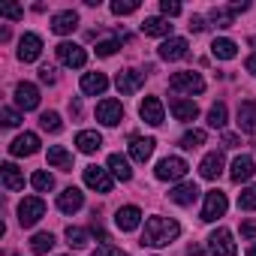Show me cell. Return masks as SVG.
Returning a JSON list of instances; mask_svg holds the SVG:
<instances>
[{
    "label": "cell",
    "mask_w": 256,
    "mask_h": 256,
    "mask_svg": "<svg viewBox=\"0 0 256 256\" xmlns=\"http://www.w3.org/2000/svg\"><path fill=\"white\" fill-rule=\"evenodd\" d=\"M4 187L10 190V193H18V190H24V175H22V169L16 166V163H4Z\"/></svg>",
    "instance_id": "23"
},
{
    "label": "cell",
    "mask_w": 256,
    "mask_h": 256,
    "mask_svg": "<svg viewBox=\"0 0 256 256\" xmlns=\"http://www.w3.org/2000/svg\"><path fill=\"white\" fill-rule=\"evenodd\" d=\"M208 126H214V130H223L226 126V106L223 102H214L211 112H208Z\"/></svg>",
    "instance_id": "34"
},
{
    "label": "cell",
    "mask_w": 256,
    "mask_h": 256,
    "mask_svg": "<svg viewBox=\"0 0 256 256\" xmlns=\"http://www.w3.org/2000/svg\"><path fill=\"white\" fill-rule=\"evenodd\" d=\"M208 250H211V256H235V253H238V247H235L229 229H214V232L208 235Z\"/></svg>",
    "instance_id": "3"
},
{
    "label": "cell",
    "mask_w": 256,
    "mask_h": 256,
    "mask_svg": "<svg viewBox=\"0 0 256 256\" xmlns=\"http://www.w3.org/2000/svg\"><path fill=\"white\" fill-rule=\"evenodd\" d=\"M136 10H139L136 0H130V4H120V0H114V4H112V12H114V16H133Z\"/></svg>",
    "instance_id": "41"
},
{
    "label": "cell",
    "mask_w": 256,
    "mask_h": 256,
    "mask_svg": "<svg viewBox=\"0 0 256 256\" xmlns=\"http://www.w3.org/2000/svg\"><path fill=\"white\" fill-rule=\"evenodd\" d=\"M247 256H256V244H253V247H250V250H247Z\"/></svg>",
    "instance_id": "51"
},
{
    "label": "cell",
    "mask_w": 256,
    "mask_h": 256,
    "mask_svg": "<svg viewBox=\"0 0 256 256\" xmlns=\"http://www.w3.org/2000/svg\"><path fill=\"white\" fill-rule=\"evenodd\" d=\"M30 184H34V190H40V193H48V190L54 187V178H52L48 172H34V175H30Z\"/></svg>",
    "instance_id": "35"
},
{
    "label": "cell",
    "mask_w": 256,
    "mask_h": 256,
    "mask_svg": "<svg viewBox=\"0 0 256 256\" xmlns=\"http://www.w3.org/2000/svg\"><path fill=\"white\" fill-rule=\"evenodd\" d=\"M0 16H4V18H12V22H18V18H24V10H22V6H4V10H0Z\"/></svg>",
    "instance_id": "44"
},
{
    "label": "cell",
    "mask_w": 256,
    "mask_h": 256,
    "mask_svg": "<svg viewBox=\"0 0 256 256\" xmlns=\"http://www.w3.org/2000/svg\"><path fill=\"white\" fill-rule=\"evenodd\" d=\"M247 70H250V72L256 76V58H250V60H247Z\"/></svg>",
    "instance_id": "50"
},
{
    "label": "cell",
    "mask_w": 256,
    "mask_h": 256,
    "mask_svg": "<svg viewBox=\"0 0 256 256\" xmlns=\"http://www.w3.org/2000/svg\"><path fill=\"white\" fill-rule=\"evenodd\" d=\"M181 226L172 220V217H151L145 223V232H142V244L145 247H166L178 238Z\"/></svg>",
    "instance_id": "1"
},
{
    "label": "cell",
    "mask_w": 256,
    "mask_h": 256,
    "mask_svg": "<svg viewBox=\"0 0 256 256\" xmlns=\"http://www.w3.org/2000/svg\"><path fill=\"white\" fill-rule=\"evenodd\" d=\"M139 223H142V211H139L136 205H124V208H118L114 226H118L120 232H133V229H139Z\"/></svg>",
    "instance_id": "9"
},
{
    "label": "cell",
    "mask_w": 256,
    "mask_h": 256,
    "mask_svg": "<svg viewBox=\"0 0 256 256\" xmlns=\"http://www.w3.org/2000/svg\"><path fill=\"white\" fill-rule=\"evenodd\" d=\"M139 114H142V120H145V124L160 126V124H163V102H160L157 96H145V100H142V106H139Z\"/></svg>",
    "instance_id": "15"
},
{
    "label": "cell",
    "mask_w": 256,
    "mask_h": 256,
    "mask_svg": "<svg viewBox=\"0 0 256 256\" xmlns=\"http://www.w3.org/2000/svg\"><path fill=\"white\" fill-rule=\"evenodd\" d=\"M40 126H42L46 133H60V130H64L58 112H42V114H40Z\"/></svg>",
    "instance_id": "33"
},
{
    "label": "cell",
    "mask_w": 256,
    "mask_h": 256,
    "mask_svg": "<svg viewBox=\"0 0 256 256\" xmlns=\"http://www.w3.org/2000/svg\"><path fill=\"white\" fill-rule=\"evenodd\" d=\"M66 244L76 247V250H82V247L88 244V232L78 229V226H70V229H66Z\"/></svg>",
    "instance_id": "36"
},
{
    "label": "cell",
    "mask_w": 256,
    "mask_h": 256,
    "mask_svg": "<svg viewBox=\"0 0 256 256\" xmlns=\"http://www.w3.org/2000/svg\"><path fill=\"white\" fill-rule=\"evenodd\" d=\"M250 46H256V36H250Z\"/></svg>",
    "instance_id": "52"
},
{
    "label": "cell",
    "mask_w": 256,
    "mask_h": 256,
    "mask_svg": "<svg viewBox=\"0 0 256 256\" xmlns=\"http://www.w3.org/2000/svg\"><path fill=\"white\" fill-rule=\"evenodd\" d=\"M118 48H120V40H102V42H96V54L100 58H112Z\"/></svg>",
    "instance_id": "40"
},
{
    "label": "cell",
    "mask_w": 256,
    "mask_h": 256,
    "mask_svg": "<svg viewBox=\"0 0 256 256\" xmlns=\"http://www.w3.org/2000/svg\"><path fill=\"white\" fill-rule=\"evenodd\" d=\"M160 12H163L166 18H172V16H178V12H181V6L175 4V0H163V4H160Z\"/></svg>",
    "instance_id": "43"
},
{
    "label": "cell",
    "mask_w": 256,
    "mask_h": 256,
    "mask_svg": "<svg viewBox=\"0 0 256 256\" xmlns=\"http://www.w3.org/2000/svg\"><path fill=\"white\" fill-rule=\"evenodd\" d=\"M172 114L178 118V120H184V124H190V120H196L199 118V106L193 102V100H172Z\"/></svg>",
    "instance_id": "24"
},
{
    "label": "cell",
    "mask_w": 256,
    "mask_h": 256,
    "mask_svg": "<svg viewBox=\"0 0 256 256\" xmlns=\"http://www.w3.org/2000/svg\"><path fill=\"white\" fill-rule=\"evenodd\" d=\"M108 172H112L118 181H130V178H133L130 163H126V157H120V154H112V157H108Z\"/></svg>",
    "instance_id": "29"
},
{
    "label": "cell",
    "mask_w": 256,
    "mask_h": 256,
    "mask_svg": "<svg viewBox=\"0 0 256 256\" xmlns=\"http://www.w3.org/2000/svg\"><path fill=\"white\" fill-rule=\"evenodd\" d=\"M0 118H4V124H6V126H18V124H22V114H18V112H12V108H4V112H0Z\"/></svg>",
    "instance_id": "42"
},
{
    "label": "cell",
    "mask_w": 256,
    "mask_h": 256,
    "mask_svg": "<svg viewBox=\"0 0 256 256\" xmlns=\"http://www.w3.org/2000/svg\"><path fill=\"white\" fill-rule=\"evenodd\" d=\"M187 40H181V36H172V40H166L163 46H160V58L163 60H181L184 54H187Z\"/></svg>",
    "instance_id": "22"
},
{
    "label": "cell",
    "mask_w": 256,
    "mask_h": 256,
    "mask_svg": "<svg viewBox=\"0 0 256 256\" xmlns=\"http://www.w3.org/2000/svg\"><path fill=\"white\" fill-rule=\"evenodd\" d=\"M78 28V12H72V10H64V12H58L54 18H52V30L54 34H72Z\"/></svg>",
    "instance_id": "21"
},
{
    "label": "cell",
    "mask_w": 256,
    "mask_h": 256,
    "mask_svg": "<svg viewBox=\"0 0 256 256\" xmlns=\"http://www.w3.org/2000/svg\"><path fill=\"white\" fill-rule=\"evenodd\" d=\"M211 54H214L217 60H232V58L238 54V46H235L232 40H214V42H211Z\"/></svg>",
    "instance_id": "31"
},
{
    "label": "cell",
    "mask_w": 256,
    "mask_h": 256,
    "mask_svg": "<svg viewBox=\"0 0 256 256\" xmlns=\"http://www.w3.org/2000/svg\"><path fill=\"white\" fill-rule=\"evenodd\" d=\"M40 54H42V40H40L36 34H24V36L18 40V60L34 64Z\"/></svg>",
    "instance_id": "10"
},
{
    "label": "cell",
    "mask_w": 256,
    "mask_h": 256,
    "mask_svg": "<svg viewBox=\"0 0 256 256\" xmlns=\"http://www.w3.org/2000/svg\"><path fill=\"white\" fill-rule=\"evenodd\" d=\"M241 235H244V238H253V235H256V226H253V223H244V226H241Z\"/></svg>",
    "instance_id": "48"
},
{
    "label": "cell",
    "mask_w": 256,
    "mask_h": 256,
    "mask_svg": "<svg viewBox=\"0 0 256 256\" xmlns=\"http://www.w3.org/2000/svg\"><path fill=\"white\" fill-rule=\"evenodd\" d=\"M54 52H58V60L66 64V66H76V70H78V66L88 64V52H84L82 46H76V42H60Z\"/></svg>",
    "instance_id": "7"
},
{
    "label": "cell",
    "mask_w": 256,
    "mask_h": 256,
    "mask_svg": "<svg viewBox=\"0 0 256 256\" xmlns=\"http://www.w3.org/2000/svg\"><path fill=\"white\" fill-rule=\"evenodd\" d=\"M169 199L175 202V205H193L196 199H199V187L190 181V184H178L172 193H169Z\"/></svg>",
    "instance_id": "27"
},
{
    "label": "cell",
    "mask_w": 256,
    "mask_h": 256,
    "mask_svg": "<svg viewBox=\"0 0 256 256\" xmlns=\"http://www.w3.org/2000/svg\"><path fill=\"white\" fill-rule=\"evenodd\" d=\"M154 139L151 136H133L130 139V157L136 160V163H145V160H151V154H154Z\"/></svg>",
    "instance_id": "17"
},
{
    "label": "cell",
    "mask_w": 256,
    "mask_h": 256,
    "mask_svg": "<svg viewBox=\"0 0 256 256\" xmlns=\"http://www.w3.org/2000/svg\"><path fill=\"white\" fill-rule=\"evenodd\" d=\"M232 10H211V22L217 24V28H232Z\"/></svg>",
    "instance_id": "39"
},
{
    "label": "cell",
    "mask_w": 256,
    "mask_h": 256,
    "mask_svg": "<svg viewBox=\"0 0 256 256\" xmlns=\"http://www.w3.org/2000/svg\"><path fill=\"white\" fill-rule=\"evenodd\" d=\"M256 172V166H253V160L247 157V154H241V157H235L232 160V172H229V178L235 181V184H244V181H250V175Z\"/></svg>",
    "instance_id": "20"
},
{
    "label": "cell",
    "mask_w": 256,
    "mask_h": 256,
    "mask_svg": "<svg viewBox=\"0 0 256 256\" xmlns=\"http://www.w3.org/2000/svg\"><path fill=\"white\" fill-rule=\"evenodd\" d=\"M169 88L178 90V94H202L205 90V78L193 70H184V72H175L169 78Z\"/></svg>",
    "instance_id": "2"
},
{
    "label": "cell",
    "mask_w": 256,
    "mask_h": 256,
    "mask_svg": "<svg viewBox=\"0 0 256 256\" xmlns=\"http://www.w3.org/2000/svg\"><path fill=\"white\" fill-rule=\"evenodd\" d=\"M238 208H241V211H256V187H247V190L238 196Z\"/></svg>",
    "instance_id": "38"
},
{
    "label": "cell",
    "mask_w": 256,
    "mask_h": 256,
    "mask_svg": "<svg viewBox=\"0 0 256 256\" xmlns=\"http://www.w3.org/2000/svg\"><path fill=\"white\" fill-rule=\"evenodd\" d=\"M238 130L256 136V102L253 100H244L238 106Z\"/></svg>",
    "instance_id": "16"
},
{
    "label": "cell",
    "mask_w": 256,
    "mask_h": 256,
    "mask_svg": "<svg viewBox=\"0 0 256 256\" xmlns=\"http://www.w3.org/2000/svg\"><path fill=\"white\" fill-rule=\"evenodd\" d=\"M48 166L70 172V169H72V154H70L64 145H52V148H48Z\"/></svg>",
    "instance_id": "28"
},
{
    "label": "cell",
    "mask_w": 256,
    "mask_h": 256,
    "mask_svg": "<svg viewBox=\"0 0 256 256\" xmlns=\"http://www.w3.org/2000/svg\"><path fill=\"white\" fill-rule=\"evenodd\" d=\"M84 184L96 193H112V175L102 166H88L84 169Z\"/></svg>",
    "instance_id": "8"
},
{
    "label": "cell",
    "mask_w": 256,
    "mask_h": 256,
    "mask_svg": "<svg viewBox=\"0 0 256 256\" xmlns=\"http://www.w3.org/2000/svg\"><path fill=\"white\" fill-rule=\"evenodd\" d=\"M226 208H229L226 193L211 190V193L205 196V205H202V220H205V223H214L217 217H223V214H226Z\"/></svg>",
    "instance_id": "4"
},
{
    "label": "cell",
    "mask_w": 256,
    "mask_h": 256,
    "mask_svg": "<svg viewBox=\"0 0 256 256\" xmlns=\"http://www.w3.org/2000/svg\"><path fill=\"white\" fill-rule=\"evenodd\" d=\"M190 30H193V34H202V30H205V18H202V16H193V18H190Z\"/></svg>",
    "instance_id": "46"
},
{
    "label": "cell",
    "mask_w": 256,
    "mask_h": 256,
    "mask_svg": "<svg viewBox=\"0 0 256 256\" xmlns=\"http://www.w3.org/2000/svg\"><path fill=\"white\" fill-rule=\"evenodd\" d=\"M118 256H126V253H118Z\"/></svg>",
    "instance_id": "53"
},
{
    "label": "cell",
    "mask_w": 256,
    "mask_h": 256,
    "mask_svg": "<svg viewBox=\"0 0 256 256\" xmlns=\"http://www.w3.org/2000/svg\"><path fill=\"white\" fill-rule=\"evenodd\" d=\"M76 145H78L82 154H94V151L102 148V136H100L96 130H82V133L76 136Z\"/></svg>",
    "instance_id": "26"
},
{
    "label": "cell",
    "mask_w": 256,
    "mask_h": 256,
    "mask_svg": "<svg viewBox=\"0 0 256 256\" xmlns=\"http://www.w3.org/2000/svg\"><path fill=\"white\" fill-rule=\"evenodd\" d=\"M54 78H58V76H54V70H52V66H42V70H40V82L54 84Z\"/></svg>",
    "instance_id": "45"
},
{
    "label": "cell",
    "mask_w": 256,
    "mask_h": 256,
    "mask_svg": "<svg viewBox=\"0 0 256 256\" xmlns=\"http://www.w3.org/2000/svg\"><path fill=\"white\" fill-rule=\"evenodd\" d=\"M108 88V78L102 76V72H84L82 76V90L88 94V96H96V94H102Z\"/></svg>",
    "instance_id": "25"
},
{
    "label": "cell",
    "mask_w": 256,
    "mask_h": 256,
    "mask_svg": "<svg viewBox=\"0 0 256 256\" xmlns=\"http://www.w3.org/2000/svg\"><path fill=\"white\" fill-rule=\"evenodd\" d=\"M16 106L24 108V112L36 108V106H40V90H36V84H30V82L16 84Z\"/></svg>",
    "instance_id": "13"
},
{
    "label": "cell",
    "mask_w": 256,
    "mask_h": 256,
    "mask_svg": "<svg viewBox=\"0 0 256 256\" xmlns=\"http://www.w3.org/2000/svg\"><path fill=\"white\" fill-rule=\"evenodd\" d=\"M120 118H124V106H120L118 100H102V102L96 106V120H102L106 126L120 124Z\"/></svg>",
    "instance_id": "14"
},
{
    "label": "cell",
    "mask_w": 256,
    "mask_h": 256,
    "mask_svg": "<svg viewBox=\"0 0 256 256\" xmlns=\"http://www.w3.org/2000/svg\"><path fill=\"white\" fill-rule=\"evenodd\" d=\"M142 34L145 36H166V34H172V24L166 18H145L142 22Z\"/></svg>",
    "instance_id": "30"
},
{
    "label": "cell",
    "mask_w": 256,
    "mask_h": 256,
    "mask_svg": "<svg viewBox=\"0 0 256 256\" xmlns=\"http://www.w3.org/2000/svg\"><path fill=\"white\" fill-rule=\"evenodd\" d=\"M42 214H46V202H42L40 196H28V199L18 205V223H22V226H34Z\"/></svg>",
    "instance_id": "6"
},
{
    "label": "cell",
    "mask_w": 256,
    "mask_h": 256,
    "mask_svg": "<svg viewBox=\"0 0 256 256\" xmlns=\"http://www.w3.org/2000/svg\"><path fill=\"white\" fill-rule=\"evenodd\" d=\"M154 172H157L160 181H178V178L187 175V163H184L181 157H163Z\"/></svg>",
    "instance_id": "5"
},
{
    "label": "cell",
    "mask_w": 256,
    "mask_h": 256,
    "mask_svg": "<svg viewBox=\"0 0 256 256\" xmlns=\"http://www.w3.org/2000/svg\"><path fill=\"white\" fill-rule=\"evenodd\" d=\"M199 175H202L205 181H217V178L223 175V154H220V151H211V154L199 163Z\"/></svg>",
    "instance_id": "18"
},
{
    "label": "cell",
    "mask_w": 256,
    "mask_h": 256,
    "mask_svg": "<svg viewBox=\"0 0 256 256\" xmlns=\"http://www.w3.org/2000/svg\"><path fill=\"white\" fill-rule=\"evenodd\" d=\"M199 145H205V133H202V130H190V133L181 136V148L193 151V148H199Z\"/></svg>",
    "instance_id": "37"
},
{
    "label": "cell",
    "mask_w": 256,
    "mask_h": 256,
    "mask_svg": "<svg viewBox=\"0 0 256 256\" xmlns=\"http://www.w3.org/2000/svg\"><path fill=\"white\" fill-rule=\"evenodd\" d=\"M36 151H40V136H36V133H22V136H16L12 145H10V154H12V157H30V154H36Z\"/></svg>",
    "instance_id": "11"
},
{
    "label": "cell",
    "mask_w": 256,
    "mask_h": 256,
    "mask_svg": "<svg viewBox=\"0 0 256 256\" xmlns=\"http://www.w3.org/2000/svg\"><path fill=\"white\" fill-rule=\"evenodd\" d=\"M118 253H120V250H114V247H108V244H106V247H100V250H94L90 256H118Z\"/></svg>",
    "instance_id": "47"
},
{
    "label": "cell",
    "mask_w": 256,
    "mask_h": 256,
    "mask_svg": "<svg viewBox=\"0 0 256 256\" xmlns=\"http://www.w3.org/2000/svg\"><path fill=\"white\" fill-rule=\"evenodd\" d=\"M114 84H118V90H120L124 96H130V94H136V90L145 84V72H136V70H124V72H118Z\"/></svg>",
    "instance_id": "12"
},
{
    "label": "cell",
    "mask_w": 256,
    "mask_h": 256,
    "mask_svg": "<svg viewBox=\"0 0 256 256\" xmlns=\"http://www.w3.org/2000/svg\"><path fill=\"white\" fill-rule=\"evenodd\" d=\"M52 247H54V235H52V232H36V235H34V241H30V250H34L36 256L48 253Z\"/></svg>",
    "instance_id": "32"
},
{
    "label": "cell",
    "mask_w": 256,
    "mask_h": 256,
    "mask_svg": "<svg viewBox=\"0 0 256 256\" xmlns=\"http://www.w3.org/2000/svg\"><path fill=\"white\" fill-rule=\"evenodd\" d=\"M82 205H84V196H82L78 187H66V190L58 196V208H60L64 214H76Z\"/></svg>",
    "instance_id": "19"
},
{
    "label": "cell",
    "mask_w": 256,
    "mask_h": 256,
    "mask_svg": "<svg viewBox=\"0 0 256 256\" xmlns=\"http://www.w3.org/2000/svg\"><path fill=\"white\" fill-rule=\"evenodd\" d=\"M223 145H226V148H235V145H238V136L226 133V136H223Z\"/></svg>",
    "instance_id": "49"
}]
</instances>
